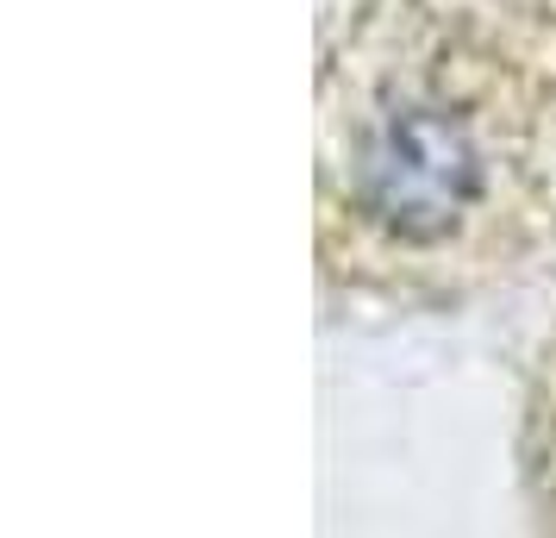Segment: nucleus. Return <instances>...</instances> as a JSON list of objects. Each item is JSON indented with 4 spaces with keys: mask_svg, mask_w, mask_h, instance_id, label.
I'll return each instance as SVG.
<instances>
[{
    "mask_svg": "<svg viewBox=\"0 0 556 538\" xmlns=\"http://www.w3.org/2000/svg\"><path fill=\"white\" fill-rule=\"evenodd\" d=\"M476 145L444 113H394L363 157V201L401 238H438L476 201Z\"/></svg>",
    "mask_w": 556,
    "mask_h": 538,
    "instance_id": "f257e3e1",
    "label": "nucleus"
}]
</instances>
